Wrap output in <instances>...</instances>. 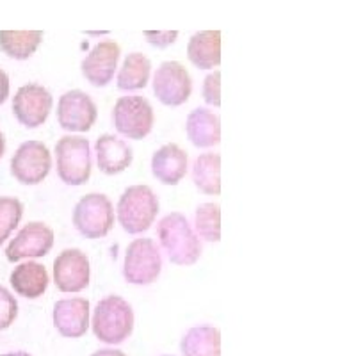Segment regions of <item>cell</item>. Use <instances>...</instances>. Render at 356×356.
Listing matches in <instances>:
<instances>
[{
	"label": "cell",
	"mask_w": 356,
	"mask_h": 356,
	"mask_svg": "<svg viewBox=\"0 0 356 356\" xmlns=\"http://www.w3.org/2000/svg\"><path fill=\"white\" fill-rule=\"evenodd\" d=\"M152 173L159 182L177 186L187 173L186 150L175 143L161 146L152 157Z\"/></svg>",
	"instance_id": "17"
},
{
	"label": "cell",
	"mask_w": 356,
	"mask_h": 356,
	"mask_svg": "<svg viewBox=\"0 0 356 356\" xmlns=\"http://www.w3.org/2000/svg\"><path fill=\"white\" fill-rule=\"evenodd\" d=\"M18 316V303L6 287H0V332L8 330Z\"/></svg>",
	"instance_id": "27"
},
{
	"label": "cell",
	"mask_w": 356,
	"mask_h": 356,
	"mask_svg": "<svg viewBox=\"0 0 356 356\" xmlns=\"http://www.w3.org/2000/svg\"><path fill=\"white\" fill-rule=\"evenodd\" d=\"M157 234L162 250L168 253L171 264L193 266L198 262L202 255V244L186 216L180 212H171L164 216L159 221Z\"/></svg>",
	"instance_id": "1"
},
{
	"label": "cell",
	"mask_w": 356,
	"mask_h": 356,
	"mask_svg": "<svg viewBox=\"0 0 356 356\" xmlns=\"http://www.w3.org/2000/svg\"><path fill=\"white\" fill-rule=\"evenodd\" d=\"M89 260L84 251L65 250L54 260V284L61 292H81L89 285Z\"/></svg>",
	"instance_id": "13"
},
{
	"label": "cell",
	"mask_w": 356,
	"mask_h": 356,
	"mask_svg": "<svg viewBox=\"0 0 356 356\" xmlns=\"http://www.w3.org/2000/svg\"><path fill=\"white\" fill-rule=\"evenodd\" d=\"M93 333L104 344L118 346L125 342L134 330V310L120 296H107L98 301L91 319Z\"/></svg>",
	"instance_id": "2"
},
{
	"label": "cell",
	"mask_w": 356,
	"mask_h": 356,
	"mask_svg": "<svg viewBox=\"0 0 356 356\" xmlns=\"http://www.w3.org/2000/svg\"><path fill=\"white\" fill-rule=\"evenodd\" d=\"M9 282H11V287L15 289V292H18L24 298H29V300H36L44 294L50 278L43 264L25 262L13 269Z\"/></svg>",
	"instance_id": "20"
},
{
	"label": "cell",
	"mask_w": 356,
	"mask_h": 356,
	"mask_svg": "<svg viewBox=\"0 0 356 356\" xmlns=\"http://www.w3.org/2000/svg\"><path fill=\"white\" fill-rule=\"evenodd\" d=\"M98 109L93 98L81 89L63 95L57 104V122L68 132H88L93 129Z\"/></svg>",
	"instance_id": "11"
},
{
	"label": "cell",
	"mask_w": 356,
	"mask_h": 356,
	"mask_svg": "<svg viewBox=\"0 0 356 356\" xmlns=\"http://www.w3.org/2000/svg\"><path fill=\"white\" fill-rule=\"evenodd\" d=\"M184 356H221V332L203 324L191 328L180 342Z\"/></svg>",
	"instance_id": "21"
},
{
	"label": "cell",
	"mask_w": 356,
	"mask_h": 356,
	"mask_svg": "<svg viewBox=\"0 0 356 356\" xmlns=\"http://www.w3.org/2000/svg\"><path fill=\"white\" fill-rule=\"evenodd\" d=\"M22 216H24V203L20 200L11 198V196L0 198V246L20 225Z\"/></svg>",
	"instance_id": "26"
},
{
	"label": "cell",
	"mask_w": 356,
	"mask_h": 356,
	"mask_svg": "<svg viewBox=\"0 0 356 356\" xmlns=\"http://www.w3.org/2000/svg\"><path fill=\"white\" fill-rule=\"evenodd\" d=\"M203 98L209 106H221V73L214 72L203 81Z\"/></svg>",
	"instance_id": "28"
},
{
	"label": "cell",
	"mask_w": 356,
	"mask_h": 356,
	"mask_svg": "<svg viewBox=\"0 0 356 356\" xmlns=\"http://www.w3.org/2000/svg\"><path fill=\"white\" fill-rule=\"evenodd\" d=\"M52 155L41 141H25L18 146L11 159V175L20 184L36 186L49 177Z\"/></svg>",
	"instance_id": "8"
},
{
	"label": "cell",
	"mask_w": 356,
	"mask_h": 356,
	"mask_svg": "<svg viewBox=\"0 0 356 356\" xmlns=\"http://www.w3.org/2000/svg\"><path fill=\"white\" fill-rule=\"evenodd\" d=\"M146 41L157 49H168L178 38L177 31H145Z\"/></svg>",
	"instance_id": "29"
},
{
	"label": "cell",
	"mask_w": 356,
	"mask_h": 356,
	"mask_svg": "<svg viewBox=\"0 0 356 356\" xmlns=\"http://www.w3.org/2000/svg\"><path fill=\"white\" fill-rule=\"evenodd\" d=\"M54 326L66 339H81L89 328V301L84 298H68L54 305Z\"/></svg>",
	"instance_id": "15"
},
{
	"label": "cell",
	"mask_w": 356,
	"mask_h": 356,
	"mask_svg": "<svg viewBox=\"0 0 356 356\" xmlns=\"http://www.w3.org/2000/svg\"><path fill=\"white\" fill-rule=\"evenodd\" d=\"M2 356H31V355L25 351H15V353H6V355H2Z\"/></svg>",
	"instance_id": "33"
},
{
	"label": "cell",
	"mask_w": 356,
	"mask_h": 356,
	"mask_svg": "<svg viewBox=\"0 0 356 356\" xmlns=\"http://www.w3.org/2000/svg\"><path fill=\"white\" fill-rule=\"evenodd\" d=\"M193 91V81L178 61L162 63L154 75V93L161 104L178 107L186 104Z\"/></svg>",
	"instance_id": "9"
},
{
	"label": "cell",
	"mask_w": 356,
	"mask_h": 356,
	"mask_svg": "<svg viewBox=\"0 0 356 356\" xmlns=\"http://www.w3.org/2000/svg\"><path fill=\"white\" fill-rule=\"evenodd\" d=\"M189 61L200 70H214L221 65V33L203 31L196 33L187 44Z\"/></svg>",
	"instance_id": "19"
},
{
	"label": "cell",
	"mask_w": 356,
	"mask_h": 356,
	"mask_svg": "<svg viewBox=\"0 0 356 356\" xmlns=\"http://www.w3.org/2000/svg\"><path fill=\"white\" fill-rule=\"evenodd\" d=\"M150 73V59L141 52H132L125 57L122 70L118 73L116 84L122 91H138L148 84Z\"/></svg>",
	"instance_id": "23"
},
{
	"label": "cell",
	"mask_w": 356,
	"mask_h": 356,
	"mask_svg": "<svg viewBox=\"0 0 356 356\" xmlns=\"http://www.w3.org/2000/svg\"><path fill=\"white\" fill-rule=\"evenodd\" d=\"M43 41L41 31H0V49L11 59L25 61Z\"/></svg>",
	"instance_id": "22"
},
{
	"label": "cell",
	"mask_w": 356,
	"mask_h": 356,
	"mask_svg": "<svg viewBox=\"0 0 356 356\" xmlns=\"http://www.w3.org/2000/svg\"><path fill=\"white\" fill-rule=\"evenodd\" d=\"M98 170L104 175H118L132 164V148L118 136L104 134L95 143Z\"/></svg>",
	"instance_id": "16"
},
{
	"label": "cell",
	"mask_w": 356,
	"mask_h": 356,
	"mask_svg": "<svg viewBox=\"0 0 356 356\" xmlns=\"http://www.w3.org/2000/svg\"><path fill=\"white\" fill-rule=\"evenodd\" d=\"M54 106L52 93L41 84H25L13 98V114L27 129L41 127Z\"/></svg>",
	"instance_id": "10"
},
{
	"label": "cell",
	"mask_w": 356,
	"mask_h": 356,
	"mask_svg": "<svg viewBox=\"0 0 356 356\" xmlns=\"http://www.w3.org/2000/svg\"><path fill=\"white\" fill-rule=\"evenodd\" d=\"M196 230L209 243L221 241V209L216 203H203L196 209Z\"/></svg>",
	"instance_id": "25"
},
{
	"label": "cell",
	"mask_w": 356,
	"mask_h": 356,
	"mask_svg": "<svg viewBox=\"0 0 356 356\" xmlns=\"http://www.w3.org/2000/svg\"><path fill=\"white\" fill-rule=\"evenodd\" d=\"M4 152H6V139L2 130H0V161H2V157H4Z\"/></svg>",
	"instance_id": "32"
},
{
	"label": "cell",
	"mask_w": 356,
	"mask_h": 356,
	"mask_svg": "<svg viewBox=\"0 0 356 356\" xmlns=\"http://www.w3.org/2000/svg\"><path fill=\"white\" fill-rule=\"evenodd\" d=\"M118 221L130 235L146 232L154 225L159 212V200L152 187L130 186L118 202Z\"/></svg>",
	"instance_id": "3"
},
{
	"label": "cell",
	"mask_w": 356,
	"mask_h": 356,
	"mask_svg": "<svg viewBox=\"0 0 356 356\" xmlns=\"http://www.w3.org/2000/svg\"><path fill=\"white\" fill-rule=\"evenodd\" d=\"M73 227L86 239H102L114 227V207L106 195L91 193L73 209Z\"/></svg>",
	"instance_id": "4"
},
{
	"label": "cell",
	"mask_w": 356,
	"mask_h": 356,
	"mask_svg": "<svg viewBox=\"0 0 356 356\" xmlns=\"http://www.w3.org/2000/svg\"><path fill=\"white\" fill-rule=\"evenodd\" d=\"M187 138L196 148H212L221 141V122L211 109L198 107L187 116Z\"/></svg>",
	"instance_id": "18"
},
{
	"label": "cell",
	"mask_w": 356,
	"mask_h": 356,
	"mask_svg": "<svg viewBox=\"0 0 356 356\" xmlns=\"http://www.w3.org/2000/svg\"><path fill=\"white\" fill-rule=\"evenodd\" d=\"M193 180L203 195H221V157L219 154H203L193 166Z\"/></svg>",
	"instance_id": "24"
},
{
	"label": "cell",
	"mask_w": 356,
	"mask_h": 356,
	"mask_svg": "<svg viewBox=\"0 0 356 356\" xmlns=\"http://www.w3.org/2000/svg\"><path fill=\"white\" fill-rule=\"evenodd\" d=\"M9 97V77L4 70L0 68V106L8 100Z\"/></svg>",
	"instance_id": "30"
},
{
	"label": "cell",
	"mask_w": 356,
	"mask_h": 356,
	"mask_svg": "<svg viewBox=\"0 0 356 356\" xmlns=\"http://www.w3.org/2000/svg\"><path fill=\"white\" fill-rule=\"evenodd\" d=\"M113 123L125 138L145 139L154 129V107L145 97H122L113 109Z\"/></svg>",
	"instance_id": "6"
},
{
	"label": "cell",
	"mask_w": 356,
	"mask_h": 356,
	"mask_svg": "<svg viewBox=\"0 0 356 356\" xmlns=\"http://www.w3.org/2000/svg\"><path fill=\"white\" fill-rule=\"evenodd\" d=\"M120 54H122L120 44L111 40L102 41L82 61V75L95 88H104L114 79V72H116L118 61H120Z\"/></svg>",
	"instance_id": "14"
},
{
	"label": "cell",
	"mask_w": 356,
	"mask_h": 356,
	"mask_svg": "<svg viewBox=\"0 0 356 356\" xmlns=\"http://www.w3.org/2000/svg\"><path fill=\"white\" fill-rule=\"evenodd\" d=\"M57 175L66 186H82L91 177V146L86 138L65 136L56 145Z\"/></svg>",
	"instance_id": "5"
},
{
	"label": "cell",
	"mask_w": 356,
	"mask_h": 356,
	"mask_svg": "<svg viewBox=\"0 0 356 356\" xmlns=\"http://www.w3.org/2000/svg\"><path fill=\"white\" fill-rule=\"evenodd\" d=\"M164 356H173V355H164Z\"/></svg>",
	"instance_id": "34"
},
{
	"label": "cell",
	"mask_w": 356,
	"mask_h": 356,
	"mask_svg": "<svg viewBox=\"0 0 356 356\" xmlns=\"http://www.w3.org/2000/svg\"><path fill=\"white\" fill-rule=\"evenodd\" d=\"M162 257L152 239H136L129 244L123 264V276L132 285H150L159 278Z\"/></svg>",
	"instance_id": "7"
},
{
	"label": "cell",
	"mask_w": 356,
	"mask_h": 356,
	"mask_svg": "<svg viewBox=\"0 0 356 356\" xmlns=\"http://www.w3.org/2000/svg\"><path fill=\"white\" fill-rule=\"evenodd\" d=\"M54 246V232L49 225L41 221L27 222L17 234V237L6 248L9 262H20L22 259H40Z\"/></svg>",
	"instance_id": "12"
},
{
	"label": "cell",
	"mask_w": 356,
	"mask_h": 356,
	"mask_svg": "<svg viewBox=\"0 0 356 356\" xmlns=\"http://www.w3.org/2000/svg\"><path fill=\"white\" fill-rule=\"evenodd\" d=\"M91 356H127V355L123 351H120V349H100V351H95Z\"/></svg>",
	"instance_id": "31"
}]
</instances>
